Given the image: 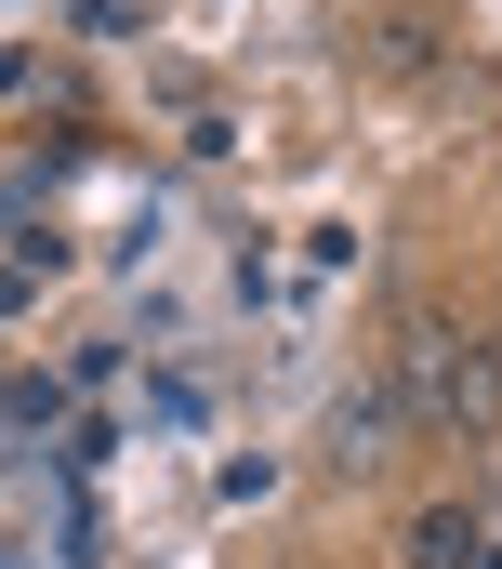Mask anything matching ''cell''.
Wrapping results in <instances>:
<instances>
[{"instance_id":"cell-1","label":"cell","mask_w":502,"mask_h":569,"mask_svg":"<svg viewBox=\"0 0 502 569\" xmlns=\"http://www.w3.org/2000/svg\"><path fill=\"white\" fill-rule=\"evenodd\" d=\"M490 411H502V358L476 345V331L423 318V331H410V425H436V437H476Z\"/></svg>"},{"instance_id":"cell-2","label":"cell","mask_w":502,"mask_h":569,"mask_svg":"<svg viewBox=\"0 0 502 569\" xmlns=\"http://www.w3.org/2000/svg\"><path fill=\"white\" fill-rule=\"evenodd\" d=\"M396 385H358V398H331V463H383V437H396Z\"/></svg>"},{"instance_id":"cell-3","label":"cell","mask_w":502,"mask_h":569,"mask_svg":"<svg viewBox=\"0 0 502 569\" xmlns=\"http://www.w3.org/2000/svg\"><path fill=\"white\" fill-rule=\"evenodd\" d=\"M476 557H490L476 503H423V517H410V569H476Z\"/></svg>"}]
</instances>
